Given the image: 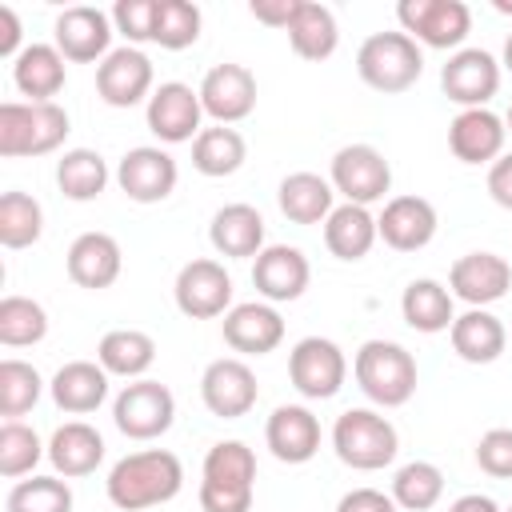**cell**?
I'll return each instance as SVG.
<instances>
[{
    "mask_svg": "<svg viewBox=\"0 0 512 512\" xmlns=\"http://www.w3.org/2000/svg\"><path fill=\"white\" fill-rule=\"evenodd\" d=\"M56 188L84 204V200H96L104 188H108V164L100 152L92 148H68L60 160H56Z\"/></svg>",
    "mask_w": 512,
    "mask_h": 512,
    "instance_id": "cell-37",
    "label": "cell"
},
{
    "mask_svg": "<svg viewBox=\"0 0 512 512\" xmlns=\"http://www.w3.org/2000/svg\"><path fill=\"white\" fill-rule=\"evenodd\" d=\"M44 232V208L28 192H4L0 196V244L4 248H32Z\"/></svg>",
    "mask_w": 512,
    "mask_h": 512,
    "instance_id": "cell-39",
    "label": "cell"
},
{
    "mask_svg": "<svg viewBox=\"0 0 512 512\" xmlns=\"http://www.w3.org/2000/svg\"><path fill=\"white\" fill-rule=\"evenodd\" d=\"M448 512H504V508L492 496H484V492H464V496H456L448 504Z\"/></svg>",
    "mask_w": 512,
    "mask_h": 512,
    "instance_id": "cell-51",
    "label": "cell"
},
{
    "mask_svg": "<svg viewBox=\"0 0 512 512\" xmlns=\"http://www.w3.org/2000/svg\"><path fill=\"white\" fill-rule=\"evenodd\" d=\"M452 300H456V296H452L440 280L420 276V280H412V284L404 288V296H400V316H404L408 328H416V332H424V336H436V332H448L452 320H456V304H452Z\"/></svg>",
    "mask_w": 512,
    "mask_h": 512,
    "instance_id": "cell-32",
    "label": "cell"
},
{
    "mask_svg": "<svg viewBox=\"0 0 512 512\" xmlns=\"http://www.w3.org/2000/svg\"><path fill=\"white\" fill-rule=\"evenodd\" d=\"M444 496V472L432 460H408L392 476V500L404 512H428Z\"/></svg>",
    "mask_w": 512,
    "mask_h": 512,
    "instance_id": "cell-38",
    "label": "cell"
},
{
    "mask_svg": "<svg viewBox=\"0 0 512 512\" xmlns=\"http://www.w3.org/2000/svg\"><path fill=\"white\" fill-rule=\"evenodd\" d=\"M252 492H256V452L244 440L212 444L200 468V508L252 512Z\"/></svg>",
    "mask_w": 512,
    "mask_h": 512,
    "instance_id": "cell-2",
    "label": "cell"
},
{
    "mask_svg": "<svg viewBox=\"0 0 512 512\" xmlns=\"http://www.w3.org/2000/svg\"><path fill=\"white\" fill-rule=\"evenodd\" d=\"M184 488V464L168 448H140L112 464L104 492L120 512H144L168 504Z\"/></svg>",
    "mask_w": 512,
    "mask_h": 512,
    "instance_id": "cell-1",
    "label": "cell"
},
{
    "mask_svg": "<svg viewBox=\"0 0 512 512\" xmlns=\"http://www.w3.org/2000/svg\"><path fill=\"white\" fill-rule=\"evenodd\" d=\"M352 376L360 392L380 408H400L416 392V360L396 340H364L352 356Z\"/></svg>",
    "mask_w": 512,
    "mask_h": 512,
    "instance_id": "cell-4",
    "label": "cell"
},
{
    "mask_svg": "<svg viewBox=\"0 0 512 512\" xmlns=\"http://www.w3.org/2000/svg\"><path fill=\"white\" fill-rule=\"evenodd\" d=\"M96 360L108 376H124V380H144V372L156 360V340L140 328H112L100 336L96 344Z\"/></svg>",
    "mask_w": 512,
    "mask_h": 512,
    "instance_id": "cell-34",
    "label": "cell"
},
{
    "mask_svg": "<svg viewBox=\"0 0 512 512\" xmlns=\"http://www.w3.org/2000/svg\"><path fill=\"white\" fill-rule=\"evenodd\" d=\"M436 208L424 196H392L376 216V232L396 252H420L436 236Z\"/></svg>",
    "mask_w": 512,
    "mask_h": 512,
    "instance_id": "cell-23",
    "label": "cell"
},
{
    "mask_svg": "<svg viewBox=\"0 0 512 512\" xmlns=\"http://www.w3.org/2000/svg\"><path fill=\"white\" fill-rule=\"evenodd\" d=\"M356 72L368 88L396 96L408 92L424 72V52L408 32H372L356 52Z\"/></svg>",
    "mask_w": 512,
    "mask_h": 512,
    "instance_id": "cell-5",
    "label": "cell"
},
{
    "mask_svg": "<svg viewBox=\"0 0 512 512\" xmlns=\"http://www.w3.org/2000/svg\"><path fill=\"white\" fill-rule=\"evenodd\" d=\"M276 204L292 224H324L336 208V188L316 172H288L276 188Z\"/></svg>",
    "mask_w": 512,
    "mask_h": 512,
    "instance_id": "cell-31",
    "label": "cell"
},
{
    "mask_svg": "<svg viewBox=\"0 0 512 512\" xmlns=\"http://www.w3.org/2000/svg\"><path fill=\"white\" fill-rule=\"evenodd\" d=\"M288 380L304 400H332L348 380V356L328 336H304L288 352Z\"/></svg>",
    "mask_w": 512,
    "mask_h": 512,
    "instance_id": "cell-7",
    "label": "cell"
},
{
    "mask_svg": "<svg viewBox=\"0 0 512 512\" xmlns=\"http://www.w3.org/2000/svg\"><path fill=\"white\" fill-rule=\"evenodd\" d=\"M48 392H52L60 412L84 416V412H96L108 400V372L100 368V360H68V364L56 368Z\"/></svg>",
    "mask_w": 512,
    "mask_h": 512,
    "instance_id": "cell-27",
    "label": "cell"
},
{
    "mask_svg": "<svg viewBox=\"0 0 512 512\" xmlns=\"http://www.w3.org/2000/svg\"><path fill=\"white\" fill-rule=\"evenodd\" d=\"M20 16L12 4H0V56H20Z\"/></svg>",
    "mask_w": 512,
    "mask_h": 512,
    "instance_id": "cell-50",
    "label": "cell"
},
{
    "mask_svg": "<svg viewBox=\"0 0 512 512\" xmlns=\"http://www.w3.org/2000/svg\"><path fill=\"white\" fill-rule=\"evenodd\" d=\"M504 68L512 72V32H508V40H504Z\"/></svg>",
    "mask_w": 512,
    "mask_h": 512,
    "instance_id": "cell-53",
    "label": "cell"
},
{
    "mask_svg": "<svg viewBox=\"0 0 512 512\" xmlns=\"http://www.w3.org/2000/svg\"><path fill=\"white\" fill-rule=\"evenodd\" d=\"M328 180L344 196V204H364L368 208V204L384 200V192L392 188V164L372 144H344L332 156Z\"/></svg>",
    "mask_w": 512,
    "mask_h": 512,
    "instance_id": "cell-10",
    "label": "cell"
},
{
    "mask_svg": "<svg viewBox=\"0 0 512 512\" xmlns=\"http://www.w3.org/2000/svg\"><path fill=\"white\" fill-rule=\"evenodd\" d=\"M284 340V316L268 300L232 304L224 312V344L240 356H268Z\"/></svg>",
    "mask_w": 512,
    "mask_h": 512,
    "instance_id": "cell-21",
    "label": "cell"
},
{
    "mask_svg": "<svg viewBox=\"0 0 512 512\" xmlns=\"http://www.w3.org/2000/svg\"><path fill=\"white\" fill-rule=\"evenodd\" d=\"M400 32L428 48H456L472 32V12L464 0H400L396 4Z\"/></svg>",
    "mask_w": 512,
    "mask_h": 512,
    "instance_id": "cell-9",
    "label": "cell"
},
{
    "mask_svg": "<svg viewBox=\"0 0 512 512\" xmlns=\"http://www.w3.org/2000/svg\"><path fill=\"white\" fill-rule=\"evenodd\" d=\"M504 128L512 132V104H508V112H504Z\"/></svg>",
    "mask_w": 512,
    "mask_h": 512,
    "instance_id": "cell-54",
    "label": "cell"
},
{
    "mask_svg": "<svg viewBox=\"0 0 512 512\" xmlns=\"http://www.w3.org/2000/svg\"><path fill=\"white\" fill-rule=\"evenodd\" d=\"M512 288V264L496 252H464L448 272V292L468 308H488Z\"/></svg>",
    "mask_w": 512,
    "mask_h": 512,
    "instance_id": "cell-19",
    "label": "cell"
},
{
    "mask_svg": "<svg viewBox=\"0 0 512 512\" xmlns=\"http://www.w3.org/2000/svg\"><path fill=\"white\" fill-rule=\"evenodd\" d=\"M40 392H44V380L28 360H16V356L0 360V416L4 420L32 412Z\"/></svg>",
    "mask_w": 512,
    "mask_h": 512,
    "instance_id": "cell-41",
    "label": "cell"
},
{
    "mask_svg": "<svg viewBox=\"0 0 512 512\" xmlns=\"http://www.w3.org/2000/svg\"><path fill=\"white\" fill-rule=\"evenodd\" d=\"M152 92H156L152 88V60L140 48H132V44L112 48L96 64V96L108 108H136Z\"/></svg>",
    "mask_w": 512,
    "mask_h": 512,
    "instance_id": "cell-16",
    "label": "cell"
},
{
    "mask_svg": "<svg viewBox=\"0 0 512 512\" xmlns=\"http://www.w3.org/2000/svg\"><path fill=\"white\" fill-rule=\"evenodd\" d=\"M488 196L512 212V152H504L500 160L488 164Z\"/></svg>",
    "mask_w": 512,
    "mask_h": 512,
    "instance_id": "cell-49",
    "label": "cell"
},
{
    "mask_svg": "<svg viewBox=\"0 0 512 512\" xmlns=\"http://www.w3.org/2000/svg\"><path fill=\"white\" fill-rule=\"evenodd\" d=\"M256 396H260L256 372H252L240 356H220V360H212V364L204 368V376H200V400H204V408H208L212 416H220V420H240V416H248V412L256 408Z\"/></svg>",
    "mask_w": 512,
    "mask_h": 512,
    "instance_id": "cell-13",
    "label": "cell"
},
{
    "mask_svg": "<svg viewBox=\"0 0 512 512\" xmlns=\"http://www.w3.org/2000/svg\"><path fill=\"white\" fill-rule=\"evenodd\" d=\"M40 456H48V444H40L36 428H28L20 420H4V428H0V476L4 480L32 476Z\"/></svg>",
    "mask_w": 512,
    "mask_h": 512,
    "instance_id": "cell-43",
    "label": "cell"
},
{
    "mask_svg": "<svg viewBox=\"0 0 512 512\" xmlns=\"http://www.w3.org/2000/svg\"><path fill=\"white\" fill-rule=\"evenodd\" d=\"M244 160H248V144H244V136H240L236 128H228V124H212V128H204V132L192 140V168H196L200 176H212V180L232 176Z\"/></svg>",
    "mask_w": 512,
    "mask_h": 512,
    "instance_id": "cell-36",
    "label": "cell"
},
{
    "mask_svg": "<svg viewBox=\"0 0 512 512\" xmlns=\"http://www.w3.org/2000/svg\"><path fill=\"white\" fill-rule=\"evenodd\" d=\"M176 180H180L176 160L164 148H156V144L128 148L120 156V164H116V184L136 204H160V200H168L172 188H176Z\"/></svg>",
    "mask_w": 512,
    "mask_h": 512,
    "instance_id": "cell-14",
    "label": "cell"
},
{
    "mask_svg": "<svg viewBox=\"0 0 512 512\" xmlns=\"http://www.w3.org/2000/svg\"><path fill=\"white\" fill-rule=\"evenodd\" d=\"M476 464L496 480H512V428H488L476 440Z\"/></svg>",
    "mask_w": 512,
    "mask_h": 512,
    "instance_id": "cell-46",
    "label": "cell"
},
{
    "mask_svg": "<svg viewBox=\"0 0 512 512\" xmlns=\"http://www.w3.org/2000/svg\"><path fill=\"white\" fill-rule=\"evenodd\" d=\"M504 512H512V504H508V508H504Z\"/></svg>",
    "mask_w": 512,
    "mask_h": 512,
    "instance_id": "cell-55",
    "label": "cell"
},
{
    "mask_svg": "<svg viewBox=\"0 0 512 512\" xmlns=\"http://www.w3.org/2000/svg\"><path fill=\"white\" fill-rule=\"evenodd\" d=\"M448 340H452V352L464 360V364H492L504 356V344H508V328L500 324V316H492L488 308H468L452 320L448 328Z\"/></svg>",
    "mask_w": 512,
    "mask_h": 512,
    "instance_id": "cell-28",
    "label": "cell"
},
{
    "mask_svg": "<svg viewBox=\"0 0 512 512\" xmlns=\"http://www.w3.org/2000/svg\"><path fill=\"white\" fill-rule=\"evenodd\" d=\"M492 8H496L500 16H512V0H492Z\"/></svg>",
    "mask_w": 512,
    "mask_h": 512,
    "instance_id": "cell-52",
    "label": "cell"
},
{
    "mask_svg": "<svg viewBox=\"0 0 512 512\" xmlns=\"http://www.w3.org/2000/svg\"><path fill=\"white\" fill-rule=\"evenodd\" d=\"M48 336V312L32 296H4L0 300V344L28 348Z\"/></svg>",
    "mask_w": 512,
    "mask_h": 512,
    "instance_id": "cell-40",
    "label": "cell"
},
{
    "mask_svg": "<svg viewBox=\"0 0 512 512\" xmlns=\"http://www.w3.org/2000/svg\"><path fill=\"white\" fill-rule=\"evenodd\" d=\"M200 28H204V12L192 0H160L152 44H160L168 52H180V48H192L200 40Z\"/></svg>",
    "mask_w": 512,
    "mask_h": 512,
    "instance_id": "cell-42",
    "label": "cell"
},
{
    "mask_svg": "<svg viewBox=\"0 0 512 512\" xmlns=\"http://www.w3.org/2000/svg\"><path fill=\"white\" fill-rule=\"evenodd\" d=\"M296 8H300V0H252V4H248V12H252L260 24H268V28H284V32H288Z\"/></svg>",
    "mask_w": 512,
    "mask_h": 512,
    "instance_id": "cell-48",
    "label": "cell"
},
{
    "mask_svg": "<svg viewBox=\"0 0 512 512\" xmlns=\"http://www.w3.org/2000/svg\"><path fill=\"white\" fill-rule=\"evenodd\" d=\"M440 88L460 108H488L500 88V60L484 48H460L440 68Z\"/></svg>",
    "mask_w": 512,
    "mask_h": 512,
    "instance_id": "cell-17",
    "label": "cell"
},
{
    "mask_svg": "<svg viewBox=\"0 0 512 512\" xmlns=\"http://www.w3.org/2000/svg\"><path fill=\"white\" fill-rule=\"evenodd\" d=\"M196 92H200L204 116H212L216 124H228V128L248 120L256 108V76H252V68L232 64V60L208 68Z\"/></svg>",
    "mask_w": 512,
    "mask_h": 512,
    "instance_id": "cell-18",
    "label": "cell"
},
{
    "mask_svg": "<svg viewBox=\"0 0 512 512\" xmlns=\"http://www.w3.org/2000/svg\"><path fill=\"white\" fill-rule=\"evenodd\" d=\"M112 12L104 8H92V4H72L56 16V48L64 60L72 64H92V60H104L112 52Z\"/></svg>",
    "mask_w": 512,
    "mask_h": 512,
    "instance_id": "cell-15",
    "label": "cell"
},
{
    "mask_svg": "<svg viewBox=\"0 0 512 512\" xmlns=\"http://www.w3.org/2000/svg\"><path fill=\"white\" fill-rule=\"evenodd\" d=\"M64 264H68L72 284L100 292V288H112L116 284V276L124 268V252H120L116 236H108V232H80L68 244Z\"/></svg>",
    "mask_w": 512,
    "mask_h": 512,
    "instance_id": "cell-25",
    "label": "cell"
},
{
    "mask_svg": "<svg viewBox=\"0 0 512 512\" xmlns=\"http://www.w3.org/2000/svg\"><path fill=\"white\" fill-rule=\"evenodd\" d=\"M112 420L128 440H156L176 420V396L160 380H132L116 392Z\"/></svg>",
    "mask_w": 512,
    "mask_h": 512,
    "instance_id": "cell-8",
    "label": "cell"
},
{
    "mask_svg": "<svg viewBox=\"0 0 512 512\" xmlns=\"http://www.w3.org/2000/svg\"><path fill=\"white\" fill-rule=\"evenodd\" d=\"M288 44L300 60H328L340 44V28H336V16L328 4H316V0H300L292 24H288Z\"/></svg>",
    "mask_w": 512,
    "mask_h": 512,
    "instance_id": "cell-35",
    "label": "cell"
},
{
    "mask_svg": "<svg viewBox=\"0 0 512 512\" xmlns=\"http://www.w3.org/2000/svg\"><path fill=\"white\" fill-rule=\"evenodd\" d=\"M264 444L280 464H308L320 452V420L304 404H280L264 424Z\"/></svg>",
    "mask_w": 512,
    "mask_h": 512,
    "instance_id": "cell-24",
    "label": "cell"
},
{
    "mask_svg": "<svg viewBox=\"0 0 512 512\" xmlns=\"http://www.w3.org/2000/svg\"><path fill=\"white\" fill-rule=\"evenodd\" d=\"M48 460H52L56 476H64V480L88 476V472H96L100 460H104V436H100L92 424H84V420H68V424H60V428L52 432V440H48Z\"/></svg>",
    "mask_w": 512,
    "mask_h": 512,
    "instance_id": "cell-29",
    "label": "cell"
},
{
    "mask_svg": "<svg viewBox=\"0 0 512 512\" xmlns=\"http://www.w3.org/2000/svg\"><path fill=\"white\" fill-rule=\"evenodd\" d=\"M336 512H396V500L392 492H380V488H352L340 496Z\"/></svg>",
    "mask_w": 512,
    "mask_h": 512,
    "instance_id": "cell-47",
    "label": "cell"
},
{
    "mask_svg": "<svg viewBox=\"0 0 512 512\" xmlns=\"http://www.w3.org/2000/svg\"><path fill=\"white\" fill-rule=\"evenodd\" d=\"M144 120H148V132L164 144H184V140H196L204 128V104H200V92L192 84H180V80H164L152 96H148V108H144Z\"/></svg>",
    "mask_w": 512,
    "mask_h": 512,
    "instance_id": "cell-12",
    "label": "cell"
},
{
    "mask_svg": "<svg viewBox=\"0 0 512 512\" xmlns=\"http://www.w3.org/2000/svg\"><path fill=\"white\" fill-rule=\"evenodd\" d=\"M68 132H72V120L56 100H48V104L4 100L0 104V156H8V160L48 156L64 144Z\"/></svg>",
    "mask_w": 512,
    "mask_h": 512,
    "instance_id": "cell-3",
    "label": "cell"
},
{
    "mask_svg": "<svg viewBox=\"0 0 512 512\" xmlns=\"http://www.w3.org/2000/svg\"><path fill=\"white\" fill-rule=\"evenodd\" d=\"M332 448H336L340 464H348L356 472H376L396 460L400 436L388 416H380L372 408H348L332 424Z\"/></svg>",
    "mask_w": 512,
    "mask_h": 512,
    "instance_id": "cell-6",
    "label": "cell"
},
{
    "mask_svg": "<svg viewBox=\"0 0 512 512\" xmlns=\"http://www.w3.org/2000/svg\"><path fill=\"white\" fill-rule=\"evenodd\" d=\"M172 296H176V308L188 320H216L232 308V276L220 260L200 256V260H188L176 272Z\"/></svg>",
    "mask_w": 512,
    "mask_h": 512,
    "instance_id": "cell-11",
    "label": "cell"
},
{
    "mask_svg": "<svg viewBox=\"0 0 512 512\" xmlns=\"http://www.w3.org/2000/svg\"><path fill=\"white\" fill-rule=\"evenodd\" d=\"M4 512H72V488L60 476H32L8 488Z\"/></svg>",
    "mask_w": 512,
    "mask_h": 512,
    "instance_id": "cell-44",
    "label": "cell"
},
{
    "mask_svg": "<svg viewBox=\"0 0 512 512\" xmlns=\"http://www.w3.org/2000/svg\"><path fill=\"white\" fill-rule=\"evenodd\" d=\"M312 280V264L300 248L292 244H268L256 260H252V284L268 304H288L300 300L304 288Z\"/></svg>",
    "mask_w": 512,
    "mask_h": 512,
    "instance_id": "cell-20",
    "label": "cell"
},
{
    "mask_svg": "<svg viewBox=\"0 0 512 512\" xmlns=\"http://www.w3.org/2000/svg\"><path fill=\"white\" fill-rule=\"evenodd\" d=\"M376 240H380L376 216L364 204H336L332 216L324 220V244L336 260H364Z\"/></svg>",
    "mask_w": 512,
    "mask_h": 512,
    "instance_id": "cell-33",
    "label": "cell"
},
{
    "mask_svg": "<svg viewBox=\"0 0 512 512\" xmlns=\"http://www.w3.org/2000/svg\"><path fill=\"white\" fill-rule=\"evenodd\" d=\"M208 240L220 256L228 260H256L268 244H264V216L252 204H224L216 208L212 224H208Z\"/></svg>",
    "mask_w": 512,
    "mask_h": 512,
    "instance_id": "cell-26",
    "label": "cell"
},
{
    "mask_svg": "<svg viewBox=\"0 0 512 512\" xmlns=\"http://www.w3.org/2000/svg\"><path fill=\"white\" fill-rule=\"evenodd\" d=\"M64 56L56 44H24V52L12 60V84L32 104H48L64 88Z\"/></svg>",
    "mask_w": 512,
    "mask_h": 512,
    "instance_id": "cell-30",
    "label": "cell"
},
{
    "mask_svg": "<svg viewBox=\"0 0 512 512\" xmlns=\"http://www.w3.org/2000/svg\"><path fill=\"white\" fill-rule=\"evenodd\" d=\"M504 116L492 108H460L456 120L448 124V148L460 164H492L504 156Z\"/></svg>",
    "mask_w": 512,
    "mask_h": 512,
    "instance_id": "cell-22",
    "label": "cell"
},
{
    "mask_svg": "<svg viewBox=\"0 0 512 512\" xmlns=\"http://www.w3.org/2000/svg\"><path fill=\"white\" fill-rule=\"evenodd\" d=\"M156 4H160V0H120V4L112 8V28H116L132 48L148 44V40L156 36Z\"/></svg>",
    "mask_w": 512,
    "mask_h": 512,
    "instance_id": "cell-45",
    "label": "cell"
}]
</instances>
